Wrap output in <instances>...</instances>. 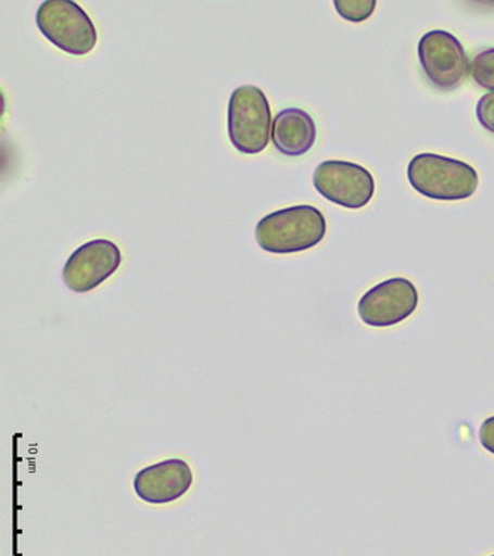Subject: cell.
<instances>
[{
  "mask_svg": "<svg viewBox=\"0 0 494 556\" xmlns=\"http://www.w3.org/2000/svg\"><path fill=\"white\" fill-rule=\"evenodd\" d=\"M326 233V217L312 205L274 211L256 226L258 247L270 254H294L315 249Z\"/></svg>",
  "mask_w": 494,
  "mask_h": 556,
  "instance_id": "obj_1",
  "label": "cell"
},
{
  "mask_svg": "<svg viewBox=\"0 0 494 556\" xmlns=\"http://www.w3.org/2000/svg\"><path fill=\"white\" fill-rule=\"evenodd\" d=\"M407 178L417 193L433 201H465L478 189V174L471 165L436 153L416 154Z\"/></svg>",
  "mask_w": 494,
  "mask_h": 556,
  "instance_id": "obj_2",
  "label": "cell"
},
{
  "mask_svg": "<svg viewBox=\"0 0 494 556\" xmlns=\"http://www.w3.org/2000/svg\"><path fill=\"white\" fill-rule=\"evenodd\" d=\"M274 117L269 100L261 88L244 85L229 99L228 134L239 153L258 154L273 140Z\"/></svg>",
  "mask_w": 494,
  "mask_h": 556,
  "instance_id": "obj_3",
  "label": "cell"
},
{
  "mask_svg": "<svg viewBox=\"0 0 494 556\" xmlns=\"http://www.w3.org/2000/svg\"><path fill=\"white\" fill-rule=\"evenodd\" d=\"M36 26L45 39L71 55L89 54L99 40L91 17L73 0H45L36 12Z\"/></svg>",
  "mask_w": 494,
  "mask_h": 556,
  "instance_id": "obj_4",
  "label": "cell"
},
{
  "mask_svg": "<svg viewBox=\"0 0 494 556\" xmlns=\"http://www.w3.org/2000/svg\"><path fill=\"white\" fill-rule=\"evenodd\" d=\"M417 54L423 75L440 91H455L467 79L471 64L455 35L445 30L428 31L419 40Z\"/></svg>",
  "mask_w": 494,
  "mask_h": 556,
  "instance_id": "obj_5",
  "label": "cell"
},
{
  "mask_svg": "<svg viewBox=\"0 0 494 556\" xmlns=\"http://www.w3.org/2000/svg\"><path fill=\"white\" fill-rule=\"evenodd\" d=\"M312 181L327 201L347 210L364 208L370 204L376 192L375 177L363 165L354 162H321Z\"/></svg>",
  "mask_w": 494,
  "mask_h": 556,
  "instance_id": "obj_6",
  "label": "cell"
},
{
  "mask_svg": "<svg viewBox=\"0 0 494 556\" xmlns=\"http://www.w3.org/2000/svg\"><path fill=\"white\" fill-rule=\"evenodd\" d=\"M419 306V292L406 278H392L370 288L358 303V315L368 327L389 328L410 318Z\"/></svg>",
  "mask_w": 494,
  "mask_h": 556,
  "instance_id": "obj_7",
  "label": "cell"
},
{
  "mask_svg": "<svg viewBox=\"0 0 494 556\" xmlns=\"http://www.w3.org/2000/svg\"><path fill=\"white\" fill-rule=\"evenodd\" d=\"M123 265V253L109 239H94L73 251L63 267V281L68 290L84 294L99 288Z\"/></svg>",
  "mask_w": 494,
  "mask_h": 556,
  "instance_id": "obj_8",
  "label": "cell"
},
{
  "mask_svg": "<svg viewBox=\"0 0 494 556\" xmlns=\"http://www.w3.org/2000/svg\"><path fill=\"white\" fill-rule=\"evenodd\" d=\"M193 484L188 462L172 458L141 469L134 478V491L149 505H168L185 496Z\"/></svg>",
  "mask_w": 494,
  "mask_h": 556,
  "instance_id": "obj_9",
  "label": "cell"
},
{
  "mask_svg": "<svg viewBox=\"0 0 494 556\" xmlns=\"http://www.w3.org/2000/svg\"><path fill=\"white\" fill-rule=\"evenodd\" d=\"M317 136L314 117L303 109H283L274 117L273 143L283 156H305L314 148Z\"/></svg>",
  "mask_w": 494,
  "mask_h": 556,
  "instance_id": "obj_10",
  "label": "cell"
},
{
  "mask_svg": "<svg viewBox=\"0 0 494 556\" xmlns=\"http://www.w3.org/2000/svg\"><path fill=\"white\" fill-rule=\"evenodd\" d=\"M473 83L494 92V48L478 52L469 66Z\"/></svg>",
  "mask_w": 494,
  "mask_h": 556,
  "instance_id": "obj_11",
  "label": "cell"
},
{
  "mask_svg": "<svg viewBox=\"0 0 494 556\" xmlns=\"http://www.w3.org/2000/svg\"><path fill=\"white\" fill-rule=\"evenodd\" d=\"M376 0H334V8L340 17L351 23H364L376 10Z\"/></svg>",
  "mask_w": 494,
  "mask_h": 556,
  "instance_id": "obj_12",
  "label": "cell"
},
{
  "mask_svg": "<svg viewBox=\"0 0 494 556\" xmlns=\"http://www.w3.org/2000/svg\"><path fill=\"white\" fill-rule=\"evenodd\" d=\"M476 113L478 124L494 136V92H489L478 100Z\"/></svg>",
  "mask_w": 494,
  "mask_h": 556,
  "instance_id": "obj_13",
  "label": "cell"
},
{
  "mask_svg": "<svg viewBox=\"0 0 494 556\" xmlns=\"http://www.w3.org/2000/svg\"><path fill=\"white\" fill-rule=\"evenodd\" d=\"M478 437H480V444L494 456V416L489 417L481 424Z\"/></svg>",
  "mask_w": 494,
  "mask_h": 556,
  "instance_id": "obj_14",
  "label": "cell"
},
{
  "mask_svg": "<svg viewBox=\"0 0 494 556\" xmlns=\"http://www.w3.org/2000/svg\"><path fill=\"white\" fill-rule=\"evenodd\" d=\"M492 556H494V555H492Z\"/></svg>",
  "mask_w": 494,
  "mask_h": 556,
  "instance_id": "obj_15",
  "label": "cell"
}]
</instances>
